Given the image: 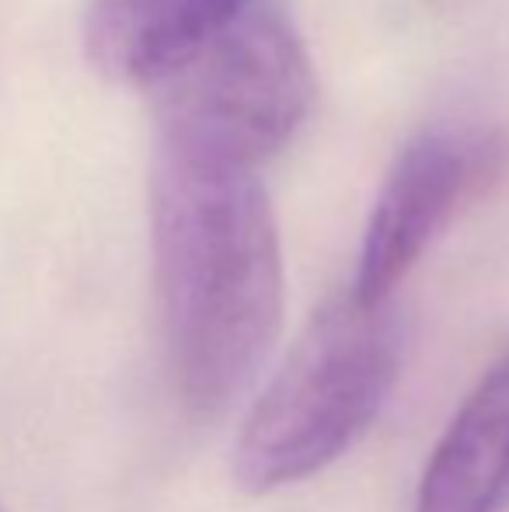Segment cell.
Masks as SVG:
<instances>
[{"mask_svg": "<svg viewBox=\"0 0 509 512\" xmlns=\"http://www.w3.org/2000/svg\"><path fill=\"white\" fill-rule=\"evenodd\" d=\"M509 495V352L482 373L443 429L415 512H499Z\"/></svg>", "mask_w": 509, "mask_h": 512, "instance_id": "cell-6", "label": "cell"}, {"mask_svg": "<svg viewBox=\"0 0 509 512\" xmlns=\"http://www.w3.org/2000/svg\"><path fill=\"white\" fill-rule=\"evenodd\" d=\"M255 0H88L84 53L109 81L154 88Z\"/></svg>", "mask_w": 509, "mask_h": 512, "instance_id": "cell-5", "label": "cell"}, {"mask_svg": "<svg viewBox=\"0 0 509 512\" xmlns=\"http://www.w3.org/2000/svg\"><path fill=\"white\" fill-rule=\"evenodd\" d=\"M157 140L258 168L314 108V67L279 7L248 4L154 88Z\"/></svg>", "mask_w": 509, "mask_h": 512, "instance_id": "cell-3", "label": "cell"}, {"mask_svg": "<svg viewBox=\"0 0 509 512\" xmlns=\"http://www.w3.org/2000/svg\"><path fill=\"white\" fill-rule=\"evenodd\" d=\"M0 512H7V506H4V502H0Z\"/></svg>", "mask_w": 509, "mask_h": 512, "instance_id": "cell-7", "label": "cell"}, {"mask_svg": "<svg viewBox=\"0 0 509 512\" xmlns=\"http://www.w3.org/2000/svg\"><path fill=\"white\" fill-rule=\"evenodd\" d=\"M401 345L391 304L367 307L353 293L321 304L241 425L234 481L269 495L353 450L398 384Z\"/></svg>", "mask_w": 509, "mask_h": 512, "instance_id": "cell-2", "label": "cell"}, {"mask_svg": "<svg viewBox=\"0 0 509 512\" xmlns=\"http://www.w3.org/2000/svg\"><path fill=\"white\" fill-rule=\"evenodd\" d=\"M150 251L175 391L220 415L283 328V248L255 168L154 140Z\"/></svg>", "mask_w": 509, "mask_h": 512, "instance_id": "cell-1", "label": "cell"}, {"mask_svg": "<svg viewBox=\"0 0 509 512\" xmlns=\"http://www.w3.org/2000/svg\"><path fill=\"white\" fill-rule=\"evenodd\" d=\"M503 164L496 136L464 129H429L401 147L363 230L353 297L387 307L429 244L443 234L471 192Z\"/></svg>", "mask_w": 509, "mask_h": 512, "instance_id": "cell-4", "label": "cell"}]
</instances>
